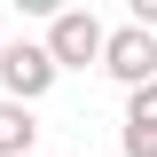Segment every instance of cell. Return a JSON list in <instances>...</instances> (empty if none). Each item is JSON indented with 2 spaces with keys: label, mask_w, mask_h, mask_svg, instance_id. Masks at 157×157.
Returning a JSON list of instances; mask_svg holds the SVG:
<instances>
[{
  "label": "cell",
  "mask_w": 157,
  "mask_h": 157,
  "mask_svg": "<svg viewBox=\"0 0 157 157\" xmlns=\"http://www.w3.org/2000/svg\"><path fill=\"white\" fill-rule=\"evenodd\" d=\"M32 110H24V102H0V157H32Z\"/></svg>",
  "instance_id": "cell-5"
},
{
  "label": "cell",
  "mask_w": 157,
  "mask_h": 157,
  "mask_svg": "<svg viewBox=\"0 0 157 157\" xmlns=\"http://www.w3.org/2000/svg\"><path fill=\"white\" fill-rule=\"evenodd\" d=\"M47 63L55 71H86V63H102V24H94V8H63L55 24H47Z\"/></svg>",
  "instance_id": "cell-1"
},
{
  "label": "cell",
  "mask_w": 157,
  "mask_h": 157,
  "mask_svg": "<svg viewBox=\"0 0 157 157\" xmlns=\"http://www.w3.org/2000/svg\"><path fill=\"white\" fill-rule=\"evenodd\" d=\"M102 71H110L126 94L149 86L157 78V32H134V24H126V32H102Z\"/></svg>",
  "instance_id": "cell-3"
},
{
  "label": "cell",
  "mask_w": 157,
  "mask_h": 157,
  "mask_svg": "<svg viewBox=\"0 0 157 157\" xmlns=\"http://www.w3.org/2000/svg\"><path fill=\"white\" fill-rule=\"evenodd\" d=\"M55 78H63V71L47 63V47H39V39H16V47H0V86H8L0 102H24V110H32V102L47 94Z\"/></svg>",
  "instance_id": "cell-2"
},
{
  "label": "cell",
  "mask_w": 157,
  "mask_h": 157,
  "mask_svg": "<svg viewBox=\"0 0 157 157\" xmlns=\"http://www.w3.org/2000/svg\"><path fill=\"white\" fill-rule=\"evenodd\" d=\"M126 157H157V78L126 94Z\"/></svg>",
  "instance_id": "cell-4"
}]
</instances>
